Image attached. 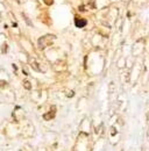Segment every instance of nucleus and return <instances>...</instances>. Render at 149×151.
Segmentation results:
<instances>
[{
    "mask_svg": "<svg viewBox=\"0 0 149 151\" xmlns=\"http://www.w3.org/2000/svg\"><path fill=\"white\" fill-rule=\"evenodd\" d=\"M54 35H46V36H42V37L38 40V48L40 49H44L46 47H49L53 44L54 42Z\"/></svg>",
    "mask_w": 149,
    "mask_h": 151,
    "instance_id": "obj_1",
    "label": "nucleus"
},
{
    "mask_svg": "<svg viewBox=\"0 0 149 151\" xmlns=\"http://www.w3.org/2000/svg\"><path fill=\"white\" fill-rule=\"evenodd\" d=\"M74 23H76V27H78V28H83V27L86 24V20L76 18V19H74Z\"/></svg>",
    "mask_w": 149,
    "mask_h": 151,
    "instance_id": "obj_2",
    "label": "nucleus"
},
{
    "mask_svg": "<svg viewBox=\"0 0 149 151\" xmlns=\"http://www.w3.org/2000/svg\"><path fill=\"white\" fill-rule=\"evenodd\" d=\"M29 62L32 63L30 65H32V68H33L34 70H38V63H37L34 58H29Z\"/></svg>",
    "mask_w": 149,
    "mask_h": 151,
    "instance_id": "obj_3",
    "label": "nucleus"
},
{
    "mask_svg": "<svg viewBox=\"0 0 149 151\" xmlns=\"http://www.w3.org/2000/svg\"><path fill=\"white\" fill-rule=\"evenodd\" d=\"M54 115H55V111H51L50 113H48L44 115V119H46V120H51V119L54 117Z\"/></svg>",
    "mask_w": 149,
    "mask_h": 151,
    "instance_id": "obj_4",
    "label": "nucleus"
},
{
    "mask_svg": "<svg viewBox=\"0 0 149 151\" xmlns=\"http://www.w3.org/2000/svg\"><path fill=\"white\" fill-rule=\"evenodd\" d=\"M23 83H25V87L29 90V88H30V84H29V81H28V80H25Z\"/></svg>",
    "mask_w": 149,
    "mask_h": 151,
    "instance_id": "obj_5",
    "label": "nucleus"
}]
</instances>
